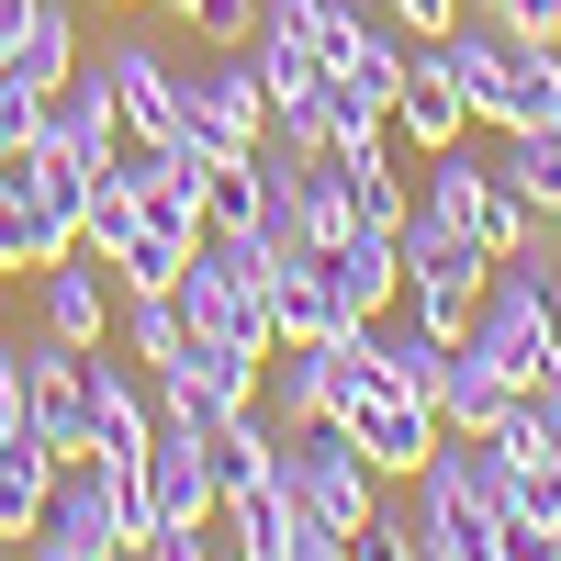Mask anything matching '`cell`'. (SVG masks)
<instances>
[{"mask_svg": "<svg viewBox=\"0 0 561 561\" xmlns=\"http://www.w3.org/2000/svg\"><path fill=\"white\" fill-rule=\"evenodd\" d=\"M494 12L517 23V34H550V45H561V0H494Z\"/></svg>", "mask_w": 561, "mask_h": 561, "instance_id": "cell-28", "label": "cell"}, {"mask_svg": "<svg viewBox=\"0 0 561 561\" xmlns=\"http://www.w3.org/2000/svg\"><path fill=\"white\" fill-rule=\"evenodd\" d=\"M124 237H135V180H124V169H102V180L79 192V248H90V259H113Z\"/></svg>", "mask_w": 561, "mask_h": 561, "instance_id": "cell-21", "label": "cell"}, {"mask_svg": "<svg viewBox=\"0 0 561 561\" xmlns=\"http://www.w3.org/2000/svg\"><path fill=\"white\" fill-rule=\"evenodd\" d=\"M23 550H45V561H113L124 550V505H113V472L90 449H68L57 460V494H45V517H34V539Z\"/></svg>", "mask_w": 561, "mask_h": 561, "instance_id": "cell-5", "label": "cell"}, {"mask_svg": "<svg viewBox=\"0 0 561 561\" xmlns=\"http://www.w3.org/2000/svg\"><path fill=\"white\" fill-rule=\"evenodd\" d=\"M382 12H393L404 34H449V12H460V0H382Z\"/></svg>", "mask_w": 561, "mask_h": 561, "instance_id": "cell-27", "label": "cell"}, {"mask_svg": "<svg viewBox=\"0 0 561 561\" xmlns=\"http://www.w3.org/2000/svg\"><path fill=\"white\" fill-rule=\"evenodd\" d=\"M259 293H270V337H337L348 304L325 280V248H259Z\"/></svg>", "mask_w": 561, "mask_h": 561, "instance_id": "cell-11", "label": "cell"}, {"mask_svg": "<svg viewBox=\"0 0 561 561\" xmlns=\"http://www.w3.org/2000/svg\"><path fill=\"white\" fill-rule=\"evenodd\" d=\"M404 505H415V550H427V561H505L494 517L472 505V483H460V472H449L438 449L415 460V483H404Z\"/></svg>", "mask_w": 561, "mask_h": 561, "instance_id": "cell-7", "label": "cell"}, {"mask_svg": "<svg viewBox=\"0 0 561 561\" xmlns=\"http://www.w3.org/2000/svg\"><path fill=\"white\" fill-rule=\"evenodd\" d=\"M23 359L34 337H0V438H23Z\"/></svg>", "mask_w": 561, "mask_h": 561, "instance_id": "cell-26", "label": "cell"}, {"mask_svg": "<svg viewBox=\"0 0 561 561\" xmlns=\"http://www.w3.org/2000/svg\"><path fill=\"white\" fill-rule=\"evenodd\" d=\"M57 460H68V449H45L34 427H23V438H0V539H34L45 494H57Z\"/></svg>", "mask_w": 561, "mask_h": 561, "instance_id": "cell-16", "label": "cell"}, {"mask_svg": "<svg viewBox=\"0 0 561 561\" xmlns=\"http://www.w3.org/2000/svg\"><path fill=\"white\" fill-rule=\"evenodd\" d=\"M34 293H45V337H68V348H102V337H113V280H102V259H90V248L45 259Z\"/></svg>", "mask_w": 561, "mask_h": 561, "instance_id": "cell-14", "label": "cell"}, {"mask_svg": "<svg viewBox=\"0 0 561 561\" xmlns=\"http://www.w3.org/2000/svg\"><path fill=\"white\" fill-rule=\"evenodd\" d=\"M325 158H337V192H348V225H393V237H404V192H415V180L382 158V135H370V147H325Z\"/></svg>", "mask_w": 561, "mask_h": 561, "instance_id": "cell-17", "label": "cell"}, {"mask_svg": "<svg viewBox=\"0 0 561 561\" xmlns=\"http://www.w3.org/2000/svg\"><path fill=\"white\" fill-rule=\"evenodd\" d=\"M483 280H494V248H483V237H460V225H415V214H404V314H415V325L460 337L472 304H483Z\"/></svg>", "mask_w": 561, "mask_h": 561, "instance_id": "cell-4", "label": "cell"}, {"mask_svg": "<svg viewBox=\"0 0 561 561\" xmlns=\"http://www.w3.org/2000/svg\"><path fill=\"white\" fill-rule=\"evenodd\" d=\"M158 12H180V34H203V45H248L259 34V0H158Z\"/></svg>", "mask_w": 561, "mask_h": 561, "instance_id": "cell-24", "label": "cell"}, {"mask_svg": "<svg viewBox=\"0 0 561 561\" xmlns=\"http://www.w3.org/2000/svg\"><path fill=\"white\" fill-rule=\"evenodd\" d=\"M113 325H124V348L158 370V359L180 348V293H113Z\"/></svg>", "mask_w": 561, "mask_h": 561, "instance_id": "cell-22", "label": "cell"}, {"mask_svg": "<svg viewBox=\"0 0 561 561\" xmlns=\"http://www.w3.org/2000/svg\"><path fill=\"white\" fill-rule=\"evenodd\" d=\"M259 135H270V79L248 45H214V68H180V147L248 158Z\"/></svg>", "mask_w": 561, "mask_h": 561, "instance_id": "cell-3", "label": "cell"}, {"mask_svg": "<svg viewBox=\"0 0 561 561\" xmlns=\"http://www.w3.org/2000/svg\"><path fill=\"white\" fill-rule=\"evenodd\" d=\"M438 45H449L460 90H472V124H494V135L561 124V45H550V34H517L494 0H460Z\"/></svg>", "mask_w": 561, "mask_h": 561, "instance_id": "cell-1", "label": "cell"}, {"mask_svg": "<svg viewBox=\"0 0 561 561\" xmlns=\"http://www.w3.org/2000/svg\"><path fill=\"white\" fill-rule=\"evenodd\" d=\"M270 460H280V483H293V505H304V517L337 539V561H348V528L382 505V472L359 460V438L337 427V415H304V427H280Z\"/></svg>", "mask_w": 561, "mask_h": 561, "instance_id": "cell-2", "label": "cell"}, {"mask_svg": "<svg viewBox=\"0 0 561 561\" xmlns=\"http://www.w3.org/2000/svg\"><path fill=\"white\" fill-rule=\"evenodd\" d=\"M528 259H539V293H550V314H561V225H539V248H528Z\"/></svg>", "mask_w": 561, "mask_h": 561, "instance_id": "cell-29", "label": "cell"}, {"mask_svg": "<svg viewBox=\"0 0 561 561\" xmlns=\"http://www.w3.org/2000/svg\"><path fill=\"white\" fill-rule=\"evenodd\" d=\"M393 135H404V147H460V135H472V90H460V68H449V45H438V34H415V45H404Z\"/></svg>", "mask_w": 561, "mask_h": 561, "instance_id": "cell-9", "label": "cell"}, {"mask_svg": "<svg viewBox=\"0 0 561 561\" xmlns=\"http://www.w3.org/2000/svg\"><path fill=\"white\" fill-rule=\"evenodd\" d=\"M34 124H45V90L0 79V158H12V147H34Z\"/></svg>", "mask_w": 561, "mask_h": 561, "instance_id": "cell-25", "label": "cell"}, {"mask_svg": "<svg viewBox=\"0 0 561 561\" xmlns=\"http://www.w3.org/2000/svg\"><path fill=\"white\" fill-rule=\"evenodd\" d=\"M0 79H23V90L79 79V0H23V34H12V57H0Z\"/></svg>", "mask_w": 561, "mask_h": 561, "instance_id": "cell-15", "label": "cell"}, {"mask_svg": "<svg viewBox=\"0 0 561 561\" xmlns=\"http://www.w3.org/2000/svg\"><path fill=\"white\" fill-rule=\"evenodd\" d=\"M494 169H505V180H517V192L561 225V124H517V135L494 147Z\"/></svg>", "mask_w": 561, "mask_h": 561, "instance_id": "cell-20", "label": "cell"}, {"mask_svg": "<svg viewBox=\"0 0 561 561\" xmlns=\"http://www.w3.org/2000/svg\"><path fill=\"white\" fill-rule=\"evenodd\" d=\"M539 225H550V214H539V203L517 192V180H505V169L483 158V192H472V237H483L494 259H517V248H539Z\"/></svg>", "mask_w": 561, "mask_h": 561, "instance_id": "cell-19", "label": "cell"}, {"mask_svg": "<svg viewBox=\"0 0 561 561\" xmlns=\"http://www.w3.org/2000/svg\"><path fill=\"white\" fill-rule=\"evenodd\" d=\"M23 427L45 449H90V359L68 337H34V359H23Z\"/></svg>", "mask_w": 561, "mask_h": 561, "instance_id": "cell-10", "label": "cell"}, {"mask_svg": "<svg viewBox=\"0 0 561 561\" xmlns=\"http://www.w3.org/2000/svg\"><path fill=\"white\" fill-rule=\"evenodd\" d=\"M214 528H225V550H248V561H337V539H325L304 505H293L280 460H270L248 494H225V505H214Z\"/></svg>", "mask_w": 561, "mask_h": 561, "instance_id": "cell-6", "label": "cell"}, {"mask_svg": "<svg viewBox=\"0 0 561 561\" xmlns=\"http://www.w3.org/2000/svg\"><path fill=\"white\" fill-rule=\"evenodd\" d=\"M325 280H337L348 325L393 314L404 304V237H393V225H348V237H325Z\"/></svg>", "mask_w": 561, "mask_h": 561, "instance_id": "cell-13", "label": "cell"}, {"mask_svg": "<svg viewBox=\"0 0 561 561\" xmlns=\"http://www.w3.org/2000/svg\"><path fill=\"white\" fill-rule=\"evenodd\" d=\"M348 561H415V505H393V483H382V505L348 528Z\"/></svg>", "mask_w": 561, "mask_h": 561, "instance_id": "cell-23", "label": "cell"}, {"mask_svg": "<svg viewBox=\"0 0 561 561\" xmlns=\"http://www.w3.org/2000/svg\"><path fill=\"white\" fill-rule=\"evenodd\" d=\"M102 79H113V113H124V147H169L180 135V68L158 45H102Z\"/></svg>", "mask_w": 561, "mask_h": 561, "instance_id": "cell-12", "label": "cell"}, {"mask_svg": "<svg viewBox=\"0 0 561 561\" xmlns=\"http://www.w3.org/2000/svg\"><path fill=\"white\" fill-rule=\"evenodd\" d=\"M90 359V460H135L158 427V370L135 348H79Z\"/></svg>", "mask_w": 561, "mask_h": 561, "instance_id": "cell-8", "label": "cell"}, {"mask_svg": "<svg viewBox=\"0 0 561 561\" xmlns=\"http://www.w3.org/2000/svg\"><path fill=\"white\" fill-rule=\"evenodd\" d=\"M505 404H517V382H505V370H494L483 348H449V382H438V427H472V438H483Z\"/></svg>", "mask_w": 561, "mask_h": 561, "instance_id": "cell-18", "label": "cell"}]
</instances>
